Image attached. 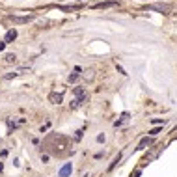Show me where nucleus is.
Listing matches in <instances>:
<instances>
[{
    "label": "nucleus",
    "instance_id": "1",
    "mask_svg": "<svg viewBox=\"0 0 177 177\" xmlns=\"http://www.w3.org/2000/svg\"><path fill=\"white\" fill-rule=\"evenodd\" d=\"M145 8L151 9V11H159V13H170V11H171V6H170V4H164V2L149 4V6H145Z\"/></svg>",
    "mask_w": 177,
    "mask_h": 177
},
{
    "label": "nucleus",
    "instance_id": "2",
    "mask_svg": "<svg viewBox=\"0 0 177 177\" xmlns=\"http://www.w3.org/2000/svg\"><path fill=\"white\" fill-rule=\"evenodd\" d=\"M75 97H77V101L82 104V103H86V101H88V93H86L84 88H75Z\"/></svg>",
    "mask_w": 177,
    "mask_h": 177
},
{
    "label": "nucleus",
    "instance_id": "3",
    "mask_svg": "<svg viewBox=\"0 0 177 177\" xmlns=\"http://www.w3.org/2000/svg\"><path fill=\"white\" fill-rule=\"evenodd\" d=\"M71 171H73V164L67 162L62 170H60V173H58V175H60V177H69V175H71Z\"/></svg>",
    "mask_w": 177,
    "mask_h": 177
},
{
    "label": "nucleus",
    "instance_id": "4",
    "mask_svg": "<svg viewBox=\"0 0 177 177\" xmlns=\"http://www.w3.org/2000/svg\"><path fill=\"white\" fill-rule=\"evenodd\" d=\"M49 101L52 104H60V103H62V93H50L49 95Z\"/></svg>",
    "mask_w": 177,
    "mask_h": 177
},
{
    "label": "nucleus",
    "instance_id": "5",
    "mask_svg": "<svg viewBox=\"0 0 177 177\" xmlns=\"http://www.w3.org/2000/svg\"><path fill=\"white\" fill-rule=\"evenodd\" d=\"M11 21L13 23H28V21H32V15H28V17H11Z\"/></svg>",
    "mask_w": 177,
    "mask_h": 177
},
{
    "label": "nucleus",
    "instance_id": "6",
    "mask_svg": "<svg viewBox=\"0 0 177 177\" xmlns=\"http://www.w3.org/2000/svg\"><path fill=\"white\" fill-rule=\"evenodd\" d=\"M15 37H17V30H9V32H8V35H6V43L13 41Z\"/></svg>",
    "mask_w": 177,
    "mask_h": 177
},
{
    "label": "nucleus",
    "instance_id": "7",
    "mask_svg": "<svg viewBox=\"0 0 177 177\" xmlns=\"http://www.w3.org/2000/svg\"><path fill=\"white\" fill-rule=\"evenodd\" d=\"M116 4H118V2H101L95 8H110V6H116Z\"/></svg>",
    "mask_w": 177,
    "mask_h": 177
},
{
    "label": "nucleus",
    "instance_id": "8",
    "mask_svg": "<svg viewBox=\"0 0 177 177\" xmlns=\"http://www.w3.org/2000/svg\"><path fill=\"white\" fill-rule=\"evenodd\" d=\"M151 144V140L149 138H144V140H142L140 142V145H138V149H145V145H149Z\"/></svg>",
    "mask_w": 177,
    "mask_h": 177
},
{
    "label": "nucleus",
    "instance_id": "9",
    "mask_svg": "<svg viewBox=\"0 0 177 177\" xmlns=\"http://www.w3.org/2000/svg\"><path fill=\"white\" fill-rule=\"evenodd\" d=\"M15 60H17V56H15V54H8V56H6V62H8V63L15 62Z\"/></svg>",
    "mask_w": 177,
    "mask_h": 177
}]
</instances>
